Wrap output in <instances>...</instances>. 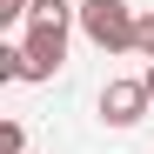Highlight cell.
I'll use <instances>...</instances> for the list:
<instances>
[{
  "label": "cell",
  "instance_id": "1",
  "mask_svg": "<svg viewBox=\"0 0 154 154\" xmlns=\"http://www.w3.org/2000/svg\"><path fill=\"white\" fill-rule=\"evenodd\" d=\"M134 27H141V14L127 0H81V34L100 54H134Z\"/></svg>",
  "mask_w": 154,
  "mask_h": 154
},
{
  "label": "cell",
  "instance_id": "2",
  "mask_svg": "<svg viewBox=\"0 0 154 154\" xmlns=\"http://www.w3.org/2000/svg\"><path fill=\"white\" fill-rule=\"evenodd\" d=\"M27 81H54V74L67 67V27H40V20H27Z\"/></svg>",
  "mask_w": 154,
  "mask_h": 154
},
{
  "label": "cell",
  "instance_id": "3",
  "mask_svg": "<svg viewBox=\"0 0 154 154\" xmlns=\"http://www.w3.org/2000/svg\"><path fill=\"white\" fill-rule=\"evenodd\" d=\"M147 107H154L147 81H107V87H100V121H107V127H141Z\"/></svg>",
  "mask_w": 154,
  "mask_h": 154
},
{
  "label": "cell",
  "instance_id": "4",
  "mask_svg": "<svg viewBox=\"0 0 154 154\" xmlns=\"http://www.w3.org/2000/svg\"><path fill=\"white\" fill-rule=\"evenodd\" d=\"M0 81H27V47H0Z\"/></svg>",
  "mask_w": 154,
  "mask_h": 154
},
{
  "label": "cell",
  "instance_id": "5",
  "mask_svg": "<svg viewBox=\"0 0 154 154\" xmlns=\"http://www.w3.org/2000/svg\"><path fill=\"white\" fill-rule=\"evenodd\" d=\"M0 154H27V127L20 121H0Z\"/></svg>",
  "mask_w": 154,
  "mask_h": 154
},
{
  "label": "cell",
  "instance_id": "6",
  "mask_svg": "<svg viewBox=\"0 0 154 154\" xmlns=\"http://www.w3.org/2000/svg\"><path fill=\"white\" fill-rule=\"evenodd\" d=\"M134 54L154 67V14H141V27H134Z\"/></svg>",
  "mask_w": 154,
  "mask_h": 154
},
{
  "label": "cell",
  "instance_id": "7",
  "mask_svg": "<svg viewBox=\"0 0 154 154\" xmlns=\"http://www.w3.org/2000/svg\"><path fill=\"white\" fill-rule=\"evenodd\" d=\"M34 14V0H0V20H27Z\"/></svg>",
  "mask_w": 154,
  "mask_h": 154
},
{
  "label": "cell",
  "instance_id": "8",
  "mask_svg": "<svg viewBox=\"0 0 154 154\" xmlns=\"http://www.w3.org/2000/svg\"><path fill=\"white\" fill-rule=\"evenodd\" d=\"M141 81H147V94H154V67H147V74H141Z\"/></svg>",
  "mask_w": 154,
  "mask_h": 154
}]
</instances>
